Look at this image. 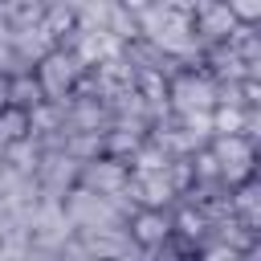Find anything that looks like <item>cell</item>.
Wrapping results in <instances>:
<instances>
[{
  "label": "cell",
  "instance_id": "5",
  "mask_svg": "<svg viewBox=\"0 0 261 261\" xmlns=\"http://www.w3.org/2000/svg\"><path fill=\"white\" fill-rule=\"evenodd\" d=\"M45 102V94H41V86H37V77H33V69H24V73H16V77H8V106H16V110H37Z\"/></svg>",
  "mask_w": 261,
  "mask_h": 261
},
{
  "label": "cell",
  "instance_id": "1",
  "mask_svg": "<svg viewBox=\"0 0 261 261\" xmlns=\"http://www.w3.org/2000/svg\"><path fill=\"white\" fill-rule=\"evenodd\" d=\"M82 73H86V61H82L69 45H57V49H49V53L37 61V73H33V77H37V86H41L45 102L65 106Z\"/></svg>",
  "mask_w": 261,
  "mask_h": 261
},
{
  "label": "cell",
  "instance_id": "3",
  "mask_svg": "<svg viewBox=\"0 0 261 261\" xmlns=\"http://www.w3.org/2000/svg\"><path fill=\"white\" fill-rule=\"evenodd\" d=\"M126 184H130V167H126V163H118V159L98 155V159H90V163H82V167H77V188H82V192H90V196L118 200V196L126 192Z\"/></svg>",
  "mask_w": 261,
  "mask_h": 261
},
{
  "label": "cell",
  "instance_id": "6",
  "mask_svg": "<svg viewBox=\"0 0 261 261\" xmlns=\"http://www.w3.org/2000/svg\"><path fill=\"white\" fill-rule=\"evenodd\" d=\"M0 139H4L8 147L33 139V135H29V114L16 110V106H4V110H0Z\"/></svg>",
  "mask_w": 261,
  "mask_h": 261
},
{
  "label": "cell",
  "instance_id": "8",
  "mask_svg": "<svg viewBox=\"0 0 261 261\" xmlns=\"http://www.w3.org/2000/svg\"><path fill=\"white\" fill-rule=\"evenodd\" d=\"M184 261H200V257H184Z\"/></svg>",
  "mask_w": 261,
  "mask_h": 261
},
{
  "label": "cell",
  "instance_id": "2",
  "mask_svg": "<svg viewBox=\"0 0 261 261\" xmlns=\"http://www.w3.org/2000/svg\"><path fill=\"white\" fill-rule=\"evenodd\" d=\"M167 106L175 114H200L216 106V77H208L204 69H179L175 77H167Z\"/></svg>",
  "mask_w": 261,
  "mask_h": 261
},
{
  "label": "cell",
  "instance_id": "7",
  "mask_svg": "<svg viewBox=\"0 0 261 261\" xmlns=\"http://www.w3.org/2000/svg\"><path fill=\"white\" fill-rule=\"evenodd\" d=\"M163 175H167V184H171V192H175V196H188V192L196 188V175H192V163H188V155H184V159H171Z\"/></svg>",
  "mask_w": 261,
  "mask_h": 261
},
{
  "label": "cell",
  "instance_id": "4",
  "mask_svg": "<svg viewBox=\"0 0 261 261\" xmlns=\"http://www.w3.org/2000/svg\"><path fill=\"white\" fill-rule=\"evenodd\" d=\"M167 237H171V212H163V208H135L126 216V241L139 253L163 245Z\"/></svg>",
  "mask_w": 261,
  "mask_h": 261
}]
</instances>
